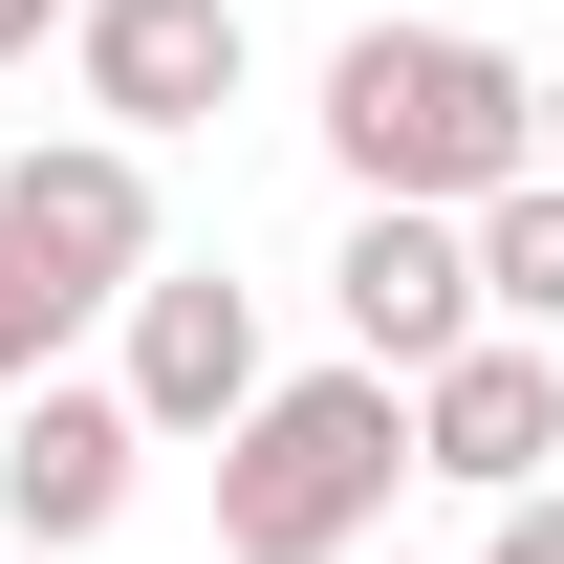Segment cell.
I'll use <instances>...</instances> for the list:
<instances>
[{"mask_svg": "<svg viewBox=\"0 0 564 564\" xmlns=\"http://www.w3.org/2000/svg\"><path fill=\"white\" fill-rule=\"evenodd\" d=\"M326 304H348V369L434 391V369L478 348V217H348V261H326Z\"/></svg>", "mask_w": 564, "mask_h": 564, "instance_id": "52a82bcc", "label": "cell"}, {"mask_svg": "<svg viewBox=\"0 0 564 564\" xmlns=\"http://www.w3.org/2000/svg\"><path fill=\"white\" fill-rule=\"evenodd\" d=\"M391 478H413V391L391 369H282L261 413L217 434V564H348L369 521H391Z\"/></svg>", "mask_w": 564, "mask_h": 564, "instance_id": "7a4b0ae2", "label": "cell"}, {"mask_svg": "<svg viewBox=\"0 0 564 564\" xmlns=\"http://www.w3.org/2000/svg\"><path fill=\"white\" fill-rule=\"evenodd\" d=\"M44 22H87V0H0V66H44Z\"/></svg>", "mask_w": 564, "mask_h": 564, "instance_id": "7c38bea8", "label": "cell"}, {"mask_svg": "<svg viewBox=\"0 0 564 564\" xmlns=\"http://www.w3.org/2000/svg\"><path fill=\"white\" fill-rule=\"evenodd\" d=\"M0 261L44 282V304H87V326H131V282L174 261V239H152V152H131V131L0 152Z\"/></svg>", "mask_w": 564, "mask_h": 564, "instance_id": "3957f363", "label": "cell"}, {"mask_svg": "<svg viewBox=\"0 0 564 564\" xmlns=\"http://www.w3.org/2000/svg\"><path fill=\"white\" fill-rule=\"evenodd\" d=\"M239 0H87L66 22V87H87V131H131V152H174V131H217L239 109Z\"/></svg>", "mask_w": 564, "mask_h": 564, "instance_id": "5b68a950", "label": "cell"}, {"mask_svg": "<svg viewBox=\"0 0 564 564\" xmlns=\"http://www.w3.org/2000/svg\"><path fill=\"white\" fill-rule=\"evenodd\" d=\"M413 478H456L478 521H499V499H543V478H564V348L478 326V348L413 391Z\"/></svg>", "mask_w": 564, "mask_h": 564, "instance_id": "8992f818", "label": "cell"}, {"mask_svg": "<svg viewBox=\"0 0 564 564\" xmlns=\"http://www.w3.org/2000/svg\"><path fill=\"white\" fill-rule=\"evenodd\" d=\"M478 326H521V348H564V174H521V196L478 217Z\"/></svg>", "mask_w": 564, "mask_h": 564, "instance_id": "9c48e42d", "label": "cell"}, {"mask_svg": "<svg viewBox=\"0 0 564 564\" xmlns=\"http://www.w3.org/2000/svg\"><path fill=\"white\" fill-rule=\"evenodd\" d=\"M543 174H564V66H543Z\"/></svg>", "mask_w": 564, "mask_h": 564, "instance_id": "4fadbf2b", "label": "cell"}, {"mask_svg": "<svg viewBox=\"0 0 564 564\" xmlns=\"http://www.w3.org/2000/svg\"><path fill=\"white\" fill-rule=\"evenodd\" d=\"M131 478H152V434H131V391H22V413H0V521H22V543L66 564V543H109V521H131Z\"/></svg>", "mask_w": 564, "mask_h": 564, "instance_id": "ba28073f", "label": "cell"}, {"mask_svg": "<svg viewBox=\"0 0 564 564\" xmlns=\"http://www.w3.org/2000/svg\"><path fill=\"white\" fill-rule=\"evenodd\" d=\"M326 174H348V217H499L543 174V66L478 22H348L326 44Z\"/></svg>", "mask_w": 564, "mask_h": 564, "instance_id": "6da1fadb", "label": "cell"}, {"mask_svg": "<svg viewBox=\"0 0 564 564\" xmlns=\"http://www.w3.org/2000/svg\"><path fill=\"white\" fill-rule=\"evenodd\" d=\"M478 564H564V478H543V499H499V521H478Z\"/></svg>", "mask_w": 564, "mask_h": 564, "instance_id": "8fae6325", "label": "cell"}, {"mask_svg": "<svg viewBox=\"0 0 564 564\" xmlns=\"http://www.w3.org/2000/svg\"><path fill=\"white\" fill-rule=\"evenodd\" d=\"M109 391H131L152 456H217V434L282 391V369H261V282H239V261H152V282H131V348H109Z\"/></svg>", "mask_w": 564, "mask_h": 564, "instance_id": "277c9868", "label": "cell"}, {"mask_svg": "<svg viewBox=\"0 0 564 564\" xmlns=\"http://www.w3.org/2000/svg\"><path fill=\"white\" fill-rule=\"evenodd\" d=\"M66 348H87V304H44V282L0 261V391H66Z\"/></svg>", "mask_w": 564, "mask_h": 564, "instance_id": "30bf717a", "label": "cell"}]
</instances>
